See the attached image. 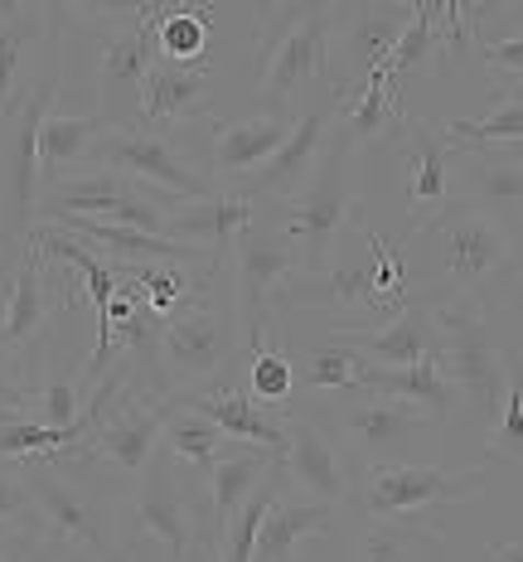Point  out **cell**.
Masks as SVG:
<instances>
[{"instance_id":"obj_1","label":"cell","mask_w":523,"mask_h":562,"mask_svg":"<svg viewBox=\"0 0 523 562\" xmlns=\"http://www.w3.org/2000/svg\"><path fill=\"white\" fill-rule=\"evenodd\" d=\"M422 233L432 238L436 262L461 306H504L519 277V252L494 209H480L475 199H451L436 218H427Z\"/></svg>"},{"instance_id":"obj_2","label":"cell","mask_w":523,"mask_h":562,"mask_svg":"<svg viewBox=\"0 0 523 562\" xmlns=\"http://www.w3.org/2000/svg\"><path fill=\"white\" fill-rule=\"evenodd\" d=\"M485 490V465H465V471H446V465H412V461H378L364 480L359 505L374 524H398L407 533L441 538L427 514H441L451 505H470Z\"/></svg>"},{"instance_id":"obj_3","label":"cell","mask_w":523,"mask_h":562,"mask_svg":"<svg viewBox=\"0 0 523 562\" xmlns=\"http://www.w3.org/2000/svg\"><path fill=\"white\" fill-rule=\"evenodd\" d=\"M349 166H354V150L344 140H330L310 180L282 204V228L300 248V272L325 267L340 233L354 224V175H349Z\"/></svg>"},{"instance_id":"obj_4","label":"cell","mask_w":523,"mask_h":562,"mask_svg":"<svg viewBox=\"0 0 523 562\" xmlns=\"http://www.w3.org/2000/svg\"><path fill=\"white\" fill-rule=\"evenodd\" d=\"M44 257L30 233H0V345L10 359H25L44 335L49 315L78 296V286L44 277Z\"/></svg>"},{"instance_id":"obj_5","label":"cell","mask_w":523,"mask_h":562,"mask_svg":"<svg viewBox=\"0 0 523 562\" xmlns=\"http://www.w3.org/2000/svg\"><path fill=\"white\" fill-rule=\"evenodd\" d=\"M432 325L441 330V364L475 417H494L509 397V355L490 335V311L480 306H432Z\"/></svg>"},{"instance_id":"obj_6","label":"cell","mask_w":523,"mask_h":562,"mask_svg":"<svg viewBox=\"0 0 523 562\" xmlns=\"http://www.w3.org/2000/svg\"><path fill=\"white\" fill-rule=\"evenodd\" d=\"M242 355V335L232 315H218L214 306L194 301L190 311H180L174 321L160 325L156 335V383L166 393V379L174 383V397H190L218 383V373L232 369V359Z\"/></svg>"},{"instance_id":"obj_7","label":"cell","mask_w":523,"mask_h":562,"mask_svg":"<svg viewBox=\"0 0 523 562\" xmlns=\"http://www.w3.org/2000/svg\"><path fill=\"white\" fill-rule=\"evenodd\" d=\"M300 272V248L286 238L282 224H248L232 243V321H238L242 349L266 345V311L282 286Z\"/></svg>"},{"instance_id":"obj_8","label":"cell","mask_w":523,"mask_h":562,"mask_svg":"<svg viewBox=\"0 0 523 562\" xmlns=\"http://www.w3.org/2000/svg\"><path fill=\"white\" fill-rule=\"evenodd\" d=\"M330 40H334V10L330 5H276L266 20L262 49V108L286 112V102L296 98V88H306L310 78H325L330 68Z\"/></svg>"},{"instance_id":"obj_9","label":"cell","mask_w":523,"mask_h":562,"mask_svg":"<svg viewBox=\"0 0 523 562\" xmlns=\"http://www.w3.org/2000/svg\"><path fill=\"white\" fill-rule=\"evenodd\" d=\"M92 166L116 170L126 180H146L156 190H166L180 204H200V199H214L218 190L204 180L190 160L180 156V146L166 132H150L141 122H112L107 132L92 146Z\"/></svg>"},{"instance_id":"obj_10","label":"cell","mask_w":523,"mask_h":562,"mask_svg":"<svg viewBox=\"0 0 523 562\" xmlns=\"http://www.w3.org/2000/svg\"><path fill=\"white\" fill-rule=\"evenodd\" d=\"M122 538H132V543H160L174 562H190V553L204 543L200 529H194L190 499H184L174 465L166 456H156L136 475V490L122 499Z\"/></svg>"},{"instance_id":"obj_11","label":"cell","mask_w":523,"mask_h":562,"mask_svg":"<svg viewBox=\"0 0 523 562\" xmlns=\"http://www.w3.org/2000/svg\"><path fill=\"white\" fill-rule=\"evenodd\" d=\"M180 407V397H166L156 389H126L116 403L107 407V417L98 422V431L88 437L92 461H107L126 475H141L150 461L160 456V441H166V422Z\"/></svg>"},{"instance_id":"obj_12","label":"cell","mask_w":523,"mask_h":562,"mask_svg":"<svg viewBox=\"0 0 523 562\" xmlns=\"http://www.w3.org/2000/svg\"><path fill=\"white\" fill-rule=\"evenodd\" d=\"M417 5H340L334 10V40H330V64L340 54L344 78L334 88V98H349L354 88H364L374 74H383V64L398 49L402 30L412 25Z\"/></svg>"},{"instance_id":"obj_13","label":"cell","mask_w":523,"mask_h":562,"mask_svg":"<svg viewBox=\"0 0 523 562\" xmlns=\"http://www.w3.org/2000/svg\"><path fill=\"white\" fill-rule=\"evenodd\" d=\"M20 471L30 480L34 505H39L44 538H58V548H88L98 558H116L102 509L68 480V471H58L54 461H25Z\"/></svg>"},{"instance_id":"obj_14","label":"cell","mask_w":523,"mask_h":562,"mask_svg":"<svg viewBox=\"0 0 523 562\" xmlns=\"http://www.w3.org/2000/svg\"><path fill=\"white\" fill-rule=\"evenodd\" d=\"M422 296V291H417ZM417 296H398L383 286L378 262H344V267H316V272H296L282 286V301L291 311H354V315H383L393 306H407Z\"/></svg>"},{"instance_id":"obj_15","label":"cell","mask_w":523,"mask_h":562,"mask_svg":"<svg viewBox=\"0 0 523 562\" xmlns=\"http://www.w3.org/2000/svg\"><path fill=\"white\" fill-rule=\"evenodd\" d=\"M54 92L58 78L49 74L39 88L20 102V122H15V140H10V156H5V224L10 233H30L39 224V126L54 108Z\"/></svg>"},{"instance_id":"obj_16","label":"cell","mask_w":523,"mask_h":562,"mask_svg":"<svg viewBox=\"0 0 523 562\" xmlns=\"http://www.w3.org/2000/svg\"><path fill=\"white\" fill-rule=\"evenodd\" d=\"M282 480L300 490V495L320 499V505L340 509L349 499V471H344V456L330 437L306 417H291L286 422V456H282Z\"/></svg>"},{"instance_id":"obj_17","label":"cell","mask_w":523,"mask_h":562,"mask_svg":"<svg viewBox=\"0 0 523 562\" xmlns=\"http://www.w3.org/2000/svg\"><path fill=\"white\" fill-rule=\"evenodd\" d=\"M325 146H330V112L310 108L306 116H296V132L286 136V146L276 150V156L266 160L258 175H248L242 184H232V190L248 194L252 204H258V199H282V204H286V199L310 180V170H316V160H320Z\"/></svg>"},{"instance_id":"obj_18","label":"cell","mask_w":523,"mask_h":562,"mask_svg":"<svg viewBox=\"0 0 523 562\" xmlns=\"http://www.w3.org/2000/svg\"><path fill=\"white\" fill-rule=\"evenodd\" d=\"M180 403L204 413L228 441H248V447H266V451L286 456V422H282L286 413H266L258 397H252V389H232V383L218 379L200 393L180 397Z\"/></svg>"},{"instance_id":"obj_19","label":"cell","mask_w":523,"mask_h":562,"mask_svg":"<svg viewBox=\"0 0 523 562\" xmlns=\"http://www.w3.org/2000/svg\"><path fill=\"white\" fill-rule=\"evenodd\" d=\"M402 166H407V218L417 228L451 204V146L432 122L402 126Z\"/></svg>"},{"instance_id":"obj_20","label":"cell","mask_w":523,"mask_h":562,"mask_svg":"<svg viewBox=\"0 0 523 562\" xmlns=\"http://www.w3.org/2000/svg\"><path fill=\"white\" fill-rule=\"evenodd\" d=\"M248 224H258V204L238 190H218L214 199H200V204H170L166 238L204 257H218L228 243H238V233Z\"/></svg>"},{"instance_id":"obj_21","label":"cell","mask_w":523,"mask_h":562,"mask_svg":"<svg viewBox=\"0 0 523 562\" xmlns=\"http://www.w3.org/2000/svg\"><path fill=\"white\" fill-rule=\"evenodd\" d=\"M427 291L417 301H407V306L393 315V321H383L378 330H340L334 339H344L349 349H359V359L374 369H407V364H422L427 355H432V306H427Z\"/></svg>"},{"instance_id":"obj_22","label":"cell","mask_w":523,"mask_h":562,"mask_svg":"<svg viewBox=\"0 0 523 562\" xmlns=\"http://www.w3.org/2000/svg\"><path fill=\"white\" fill-rule=\"evenodd\" d=\"M208 102V74L200 64H170V58H156V68L146 74L141 98H136V122L150 126V132H166V126L180 122H200Z\"/></svg>"},{"instance_id":"obj_23","label":"cell","mask_w":523,"mask_h":562,"mask_svg":"<svg viewBox=\"0 0 523 562\" xmlns=\"http://www.w3.org/2000/svg\"><path fill=\"white\" fill-rule=\"evenodd\" d=\"M291 132H296V116H286V112H262V116H242V122L214 126V170L224 175V180L242 184L286 146Z\"/></svg>"},{"instance_id":"obj_24","label":"cell","mask_w":523,"mask_h":562,"mask_svg":"<svg viewBox=\"0 0 523 562\" xmlns=\"http://www.w3.org/2000/svg\"><path fill=\"white\" fill-rule=\"evenodd\" d=\"M126 190H132V180L102 166L58 175L54 184L39 190V224H54V218H107L126 199Z\"/></svg>"},{"instance_id":"obj_25","label":"cell","mask_w":523,"mask_h":562,"mask_svg":"<svg viewBox=\"0 0 523 562\" xmlns=\"http://www.w3.org/2000/svg\"><path fill=\"white\" fill-rule=\"evenodd\" d=\"M427 422L432 417H427L422 407L398 403V397H383V393H364L344 407V431L374 456V465L388 461V456L398 451L417 427H427Z\"/></svg>"},{"instance_id":"obj_26","label":"cell","mask_w":523,"mask_h":562,"mask_svg":"<svg viewBox=\"0 0 523 562\" xmlns=\"http://www.w3.org/2000/svg\"><path fill=\"white\" fill-rule=\"evenodd\" d=\"M282 465V456L266 451V447H248V441H228L218 465L208 471V509H214V524H224L248 505L252 495L266 485V475Z\"/></svg>"},{"instance_id":"obj_27","label":"cell","mask_w":523,"mask_h":562,"mask_svg":"<svg viewBox=\"0 0 523 562\" xmlns=\"http://www.w3.org/2000/svg\"><path fill=\"white\" fill-rule=\"evenodd\" d=\"M359 389L422 407L432 422H441L451 413V403H456V383H451L441 355H427L422 364H407V369H374V364H364V373H359Z\"/></svg>"},{"instance_id":"obj_28","label":"cell","mask_w":523,"mask_h":562,"mask_svg":"<svg viewBox=\"0 0 523 562\" xmlns=\"http://www.w3.org/2000/svg\"><path fill=\"white\" fill-rule=\"evenodd\" d=\"M107 116L102 112H54L44 116L39 126V166L44 175H73V170H92V146H98V136L107 132Z\"/></svg>"},{"instance_id":"obj_29","label":"cell","mask_w":523,"mask_h":562,"mask_svg":"<svg viewBox=\"0 0 523 562\" xmlns=\"http://www.w3.org/2000/svg\"><path fill=\"white\" fill-rule=\"evenodd\" d=\"M330 529H334V505H320V499H276L262 524L252 562H291L306 538H320Z\"/></svg>"},{"instance_id":"obj_30","label":"cell","mask_w":523,"mask_h":562,"mask_svg":"<svg viewBox=\"0 0 523 562\" xmlns=\"http://www.w3.org/2000/svg\"><path fill=\"white\" fill-rule=\"evenodd\" d=\"M54 5H15L5 0L0 5V116L15 108V92H20V68L34 44L49 34Z\"/></svg>"},{"instance_id":"obj_31","label":"cell","mask_w":523,"mask_h":562,"mask_svg":"<svg viewBox=\"0 0 523 562\" xmlns=\"http://www.w3.org/2000/svg\"><path fill=\"white\" fill-rule=\"evenodd\" d=\"M340 140L349 150H364L388 132V126H407V116L398 112V92H393L388 74H374L364 88H354L349 98H340Z\"/></svg>"},{"instance_id":"obj_32","label":"cell","mask_w":523,"mask_h":562,"mask_svg":"<svg viewBox=\"0 0 523 562\" xmlns=\"http://www.w3.org/2000/svg\"><path fill=\"white\" fill-rule=\"evenodd\" d=\"M451 150H504V146H523V92H504L490 108V116H461V122L441 126Z\"/></svg>"},{"instance_id":"obj_33","label":"cell","mask_w":523,"mask_h":562,"mask_svg":"<svg viewBox=\"0 0 523 562\" xmlns=\"http://www.w3.org/2000/svg\"><path fill=\"white\" fill-rule=\"evenodd\" d=\"M116 277H132V286L141 291V306L156 315L160 325L174 321L180 311H190L200 301V281L190 277L184 262H150V267H126Z\"/></svg>"},{"instance_id":"obj_34","label":"cell","mask_w":523,"mask_h":562,"mask_svg":"<svg viewBox=\"0 0 523 562\" xmlns=\"http://www.w3.org/2000/svg\"><path fill=\"white\" fill-rule=\"evenodd\" d=\"M156 49L170 64H200L208 49V15L190 0H156Z\"/></svg>"},{"instance_id":"obj_35","label":"cell","mask_w":523,"mask_h":562,"mask_svg":"<svg viewBox=\"0 0 523 562\" xmlns=\"http://www.w3.org/2000/svg\"><path fill=\"white\" fill-rule=\"evenodd\" d=\"M224 447H228V437L204 413H194V407H184V403L170 413V422H166V451L174 456V461L190 465L194 475L208 480V471L218 465Z\"/></svg>"},{"instance_id":"obj_36","label":"cell","mask_w":523,"mask_h":562,"mask_svg":"<svg viewBox=\"0 0 523 562\" xmlns=\"http://www.w3.org/2000/svg\"><path fill=\"white\" fill-rule=\"evenodd\" d=\"M470 190L480 209L523 204V150H475Z\"/></svg>"},{"instance_id":"obj_37","label":"cell","mask_w":523,"mask_h":562,"mask_svg":"<svg viewBox=\"0 0 523 562\" xmlns=\"http://www.w3.org/2000/svg\"><path fill=\"white\" fill-rule=\"evenodd\" d=\"M282 499V471H272V480L258 490V495L248 499L232 519L218 529V548H224V562H252V553H258V538H262V524L266 514H272V505Z\"/></svg>"},{"instance_id":"obj_38","label":"cell","mask_w":523,"mask_h":562,"mask_svg":"<svg viewBox=\"0 0 523 562\" xmlns=\"http://www.w3.org/2000/svg\"><path fill=\"white\" fill-rule=\"evenodd\" d=\"M0 538H10L15 548L44 543V519L30 495V480L25 471H10L5 461H0Z\"/></svg>"},{"instance_id":"obj_39","label":"cell","mask_w":523,"mask_h":562,"mask_svg":"<svg viewBox=\"0 0 523 562\" xmlns=\"http://www.w3.org/2000/svg\"><path fill=\"white\" fill-rule=\"evenodd\" d=\"M436 58H441L436 15H432V0H422V5L412 10V25L402 30L398 49H393V58L383 64V74H388V83H393V78H402V74H427Z\"/></svg>"},{"instance_id":"obj_40","label":"cell","mask_w":523,"mask_h":562,"mask_svg":"<svg viewBox=\"0 0 523 562\" xmlns=\"http://www.w3.org/2000/svg\"><path fill=\"white\" fill-rule=\"evenodd\" d=\"M359 373H364V359H359V349H349L344 339H330V345H316L306 359V369H300L296 383H306V389H359Z\"/></svg>"},{"instance_id":"obj_41","label":"cell","mask_w":523,"mask_h":562,"mask_svg":"<svg viewBox=\"0 0 523 562\" xmlns=\"http://www.w3.org/2000/svg\"><path fill=\"white\" fill-rule=\"evenodd\" d=\"M485 461H523V379L514 369H509V397L499 407V422L485 437Z\"/></svg>"},{"instance_id":"obj_42","label":"cell","mask_w":523,"mask_h":562,"mask_svg":"<svg viewBox=\"0 0 523 562\" xmlns=\"http://www.w3.org/2000/svg\"><path fill=\"white\" fill-rule=\"evenodd\" d=\"M248 389L258 403H286L291 389H296V369H291V359L282 349L262 345L258 355L248 359Z\"/></svg>"},{"instance_id":"obj_43","label":"cell","mask_w":523,"mask_h":562,"mask_svg":"<svg viewBox=\"0 0 523 562\" xmlns=\"http://www.w3.org/2000/svg\"><path fill=\"white\" fill-rule=\"evenodd\" d=\"M83 383L78 379H49L39 383V393L30 397L34 407V422H44V427H78L83 422Z\"/></svg>"},{"instance_id":"obj_44","label":"cell","mask_w":523,"mask_h":562,"mask_svg":"<svg viewBox=\"0 0 523 562\" xmlns=\"http://www.w3.org/2000/svg\"><path fill=\"white\" fill-rule=\"evenodd\" d=\"M417 538L422 533H407V529H398V524H374L368 519V529H364V538H359V548H354V562H412ZM427 543H432V538H427Z\"/></svg>"},{"instance_id":"obj_45","label":"cell","mask_w":523,"mask_h":562,"mask_svg":"<svg viewBox=\"0 0 523 562\" xmlns=\"http://www.w3.org/2000/svg\"><path fill=\"white\" fill-rule=\"evenodd\" d=\"M480 58H485V68H490L494 78H504V83H519V92H523V34L485 40L480 44Z\"/></svg>"},{"instance_id":"obj_46","label":"cell","mask_w":523,"mask_h":562,"mask_svg":"<svg viewBox=\"0 0 523 562\" xmlns=\"http://www.w3.org/2000/svg\"><path fill=\"white\" fill-rule=\"evenodd\" d=\"M30 407V393H20L15 383H10V355L5 345H0V413H25Z\"/></svg>"},{"instance_id":"obj_47","label":"cell","mask_w":523,"mask_h":562,"mask_svg":"<svg viewBox=\"0 0 523 562\" xmlns=\"http://www.w3.org/2000/svg\"><path fill=\"white\" fill-rule=\"evenodd\" d=\"M54 562H116V558H98V553H88V548H58Z\"/></svg>"},{"instance_id":"obj_48","label":"cell","mask_w":523,"mask_h":562,"mask_svg":"<svg viewBox=\"0 0 523 562\" xmlns=\"http://www.w3.org/2000/svg\"><path fill=\"white\" fill-rule=\"evenodd\" d=\"M490 562H523V543H494Z\"/></svg>"},{"instance_id":"obj_49","label":"cell","mask_w":523,"mask_h":562,"mask_svg":"<svg viewBox=\"0 0 523 562\" xmlns=\"http://www.w3.org/2000/svg\"><path fill=\"white\" fill-rule=\"evenodd\" d=\"M0 562H39V558H20V553H10V548H0Z\"/></svg>"},{"instance_id":"obj_50","label":"cell","mask_w":523,"mask_h":562,"mask_svg":"<svg viewBox=\"0 0 523 562\" xmlns=\"http://www.w3.org/2000/svg\"><path fill=\"white\" fill-rule=\"evenodd\" d=\"M190 562H214V558H208V548L200 543V548H194V553H190Z\"/></svg>"},{"instance_id":"obj_51","label":"cell","mask_w":523,"mask_h":562,"mask_svg":"<svg viewBox=\"0 0 523 562\" xmlns=\"http://www.w3.org/2000/svg\"><path fill=\"white\" fill-rule=\"evenodd\" d=\"M509 369H514L519 379H523V355H509Z\"/></svg>"}]
</instances>
